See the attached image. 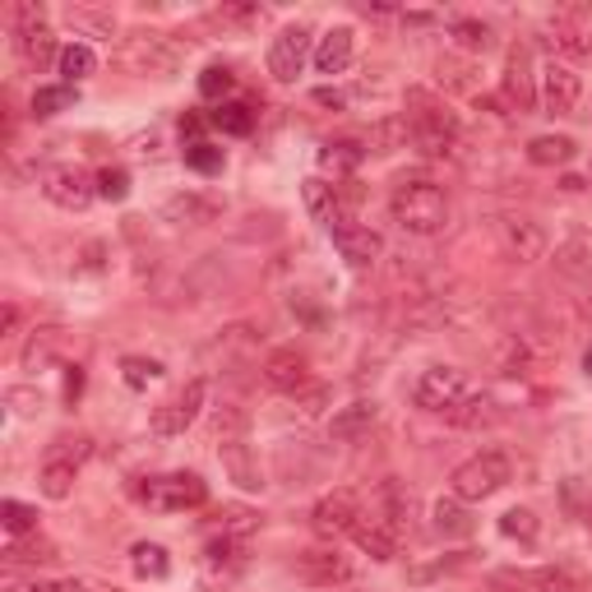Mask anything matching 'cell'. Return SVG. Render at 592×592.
Returning <instances> with one entry per match:
<instances>
[{
    "label": "cell",
    "mask_w": 592,
    "mask_h": 592,
    "mask_svg": "<svg viewBox=\"0 0 592 592\" xmlns=\"http://www.w3.org/2000/svg\"><path fill=\"white\" fill-rule=\"evenodd\" d=\"M407 134L426 157H445L459 144V121L449 116V107L440 103L430 88H407Z\"/></svg>",
    "instance_id": "cell-2"
},
{
    "label": "cell",
    "mask_w": 592,
    "mask_h": 592,
    "mask_svg": "<svg viewBox=\"0 0 592 592\" xmlns=\"http://www.w3.org/2000/svg\"><path fill=\"white\" fill-rule=\"evenodd\" d=\"M537 97H542V107L546 116H569L579 107V97H583V79L575 66H565V61H550L542 70V84H537Z\"/></svg>",
    "instance_id": "cell-13"
},
{
    "label": "cell",
    "mask_w": 592,
    "mask_h": 592,
    "mask_svg": "<svg viewBox=\"0 0 592 592\" xmlns=\"http://www.w3.org/2000/svg\"><path fill=\"white\" fill-rule=\"evenodd\" d=\"M505 103L514 111H532L542 103L537 88H532V56H528V47H514V51H509V61H505Z\"/></svg>",
    "instance_id": "cell-18"
},
{
    "label": "cell",
    "mask_w": 592,
    "mask_h": 592,
    "mask_svg": "<svg viewBox=\"0 0 592 592\" xmlns=\"http://www.w3.org/2000/svg\"><path fill=\"white\" fill-rule=\"evenodd\" d=\"M213 24L246 33V28H260L264 24V10L260 5H218V10H213Z\"/></svg>",
    "instance_id": "cell-45"
},
{
    "label": "cell",
    "mask_w": 592,
    "mask_h": 592,
    "mask_svg": "<svg viewBox=\"0 0 592 592\" xmlns=\"http://www.w3.org/2000/svg\"><path fill=\"white\" fill-rule=\"evenodd\" d=\"M209 126L213 130H223V134H236V140H241V134H250L254 130V111H250V103H218L209 111Z\"/></svg>",
    "instance_id": "cell-30"
},
{
    "label": "cell",
    "mask_w": 592,
    "mask_h": 592,
    "mask_svg": "<svg viewBox=\"0 0 592 592\" xmlns=\"http://www.w3.org/2000/svg\"><path fill=\"white\" fill-rule=\"evenodd\" d=\"M74 472H79V463H74V459H61V453H47V459H43V472H37V486H43V496H47V500H70V490H74Z\"/></svg>",
    "instance_id": "cell-25"
},
{
    "label": "cell",
    "mask_w": 592,
    "mask_h": 592,
    "mask_svg": "<svg viewBox=\"0 0 592 592\" xmlns=\"http://www.w3.org/2000/svg\"><path fill=\"white\" fill-rule=\"evenodd\" d=\"M14 324H19V306L10 301V306H5V333H14Z\"/></svg>",
    "instance_id": "cell-53"
},
{
    "label": "cell",
    "mask_w": 592,
    "mask_h": 592,
    "mask_svg": "<svg viewBox=\"0 0 592 592\" xmlns=\"http://www.w3.org/2000/svg\"><path fill=\"white\" fill-rule=\"evenodd\" d=\"M79 393H84V370H79V366H66V399L74 403Z\"/></svg>",
    "instance_id": "cell-51"
},
{
    "label": "cell",
    "mask_w": 592,
    "mask_h": 592,
    "mask_svg": "<svg viewBox=\"0 0 592 592\" xmlns=\"http://www.w3.org/2000/svg\"><path fill=\"white\" fill-rule=\"evenodd\" d=\"M583 310L592 315V283H588V296H583Z\"/></svg>",
    "instance_id": "cell-55"
},
{
    "label": "cell",
    "mask_w": 592,
    "mask_h": 592,
    "mask_svg": "<svg viewBox=\"0 0 592 592\" xmlns=\"http://www.w3.org/2000/svg\"><path fill=\"white\" fill-rule=\"evenodd\" d=\"M43 194H47L56 209L84 213V209L97 200V176H88L84 167H74V163L47 167V171H43Z\"/></svg>",
    "instance_id": "cell-7"
},
{
    "label": "cell",
    "mask_w": 592,
    "mask_h": 592,
    "mask_svg": "<svg viewBox=\"0 0 592 592\" xmlns=\"http://www.w3.org/2000/svg\"><path fill=\"white\" fill-rule=\"evenodd\" d=\"M310 56H315L310 51V28L306 24H292V28H283L269 43V74L279 79V84H292V79L306 70Z\"/></svg>",
    "instance_id": "cell-10"
},
{
    "label": "cell",
    "mask_w": 592,
    "mask_h": 592,
    "mask_svg": "<svg viewBox=\"0 0 592 592\" xmlns=\"http://www.w3.org/2000/svg\"><path fill=\"white\" fill-rule=\"evenodd\" d=\"M315 103H320V107H343V93H333V88H320V93H315Z\"/></svg>",
    "instance_id": "cell-52"
},
{
    "label": "cell",
    "mask_w": 592,
    "mask_h": 592,
    "mask_svg": "<svg viewBox=\"0 0 592 592\" xmlns=\"http://www.w3.org/2000/svg\"><path fill=\"white\" fill-rule=\"evenodd\" d=\"M375 422H380V403H375V399H357V403H347V407L333 412L329 436L333 440H362V436H370Z\"/></svg>",
    "instance_id": "cell-21"
},
{
    "label": "cell",
    "mask_w": 592,
    "mask_h": 592,
    "mask_svg": "<svg viewBox=\"0 0 592 592\" xmlns=\"http://www.w3.org/2000/svg\"><path fill=\"white\" fill-rule=\"evenodd\" d=\"M200 407H204V380H190L153 412V430H157V436H167V440L186 436V430L194 426V417H200Z\"/></svg>",
    "instance_id": "cell-11"
},
{
    "label": "cell",
    "mask_w": 592,
    "mask_h": 592,
    "mask_svg": "<svg viewBox=\"0 0 592 592\" xmlns=\"http://www.w3.org/2000/svg\"><path fill=\"white\" fill-rule=\"evenodd\" d=\"M301 200H306V213L320 227H339L343 218H352V213L343 209V190L339 186H329L324 176H310V181H301Z\"/></svg>",
    "instance_id": "cell-16"
},
{
    "label": "cell",
    "mask_w": 592,
    "mask_h": 592,
    "mask_svg": "<svg viewBox=\"0 0 592 592\" xmlns=\"http://www.w3.org/2000/svg\"><path fill=\"white\" fill-rule=\"evenodd\" d=\"M500 232H505L509 254H519V260H542V254H546V232L532 218H505Z\"/></svg>",
    "instance_id": "cell-23"
},
{
    "label": "cell",
    "mask_w": 592,
    "mask_h": 592,
    "mask_svg": "<svg viewBox=\"0 0 592 592\" xmlns=\"http://www.w3.org/2000/svg\"><path fill=\"white\" fill-rule=\"evenodd\" d=\"M467 393H472V389H467V375H463V370L430 366V370H422L417 389H412V403H417L422 412H440V417H449V412L459 407Z\"/></svg>",
    "instance_id": "cell-6"
},
{
    "label": "cell",
    "mask_w": 592,
    "mask_h": 592,
    "mask_svg": "<svg viewBox=\"0 0 592 592\" xmlns=\"http://www.w3.org/2000/svg\"><path fill=\"white\" fill-rule=\"evenodd\" d=\"M223 149L218 144H209V140H194V144H186V167L190 171H200V176H218L223 171Z\"/></svg>",
    "instance_id": "cell-42"
},
{
    "label": "cell",
    "mask_w": 592,
    "mask_h": 592,
    "mask_svg": "<svg viewBox=\"0 0 592 592\" xmlns=\"http://www.w3.org/2000/svg\"><path fill=\"white\" fill-rule=\"evenodd\" d=\"M74 84H43L33 93V116L37 121H51V116H61L66 107H74Z\"/></svg>",
    "instance_id": "cell-33"
},
{
    "label": "cell",
    "mask_w": 592,
    "mask_h": 592,
    "mask_svg": "<svg viewBox=\"0 0 592 592\" xmlns=\"http://www.w3.org/2000/svg\"><path fill=\"white\" fill-rule=\"evenodd\" d=\"M126 194H130V171L126 167H103V171H97V200L121 204Z\"/></svg>",
    "instance_id": "cell-46"
},
{
    "label": "cell",
    "mask_w": 592,
    "mask_h": 592,
    "mask_svg": "<svg viewBox=\"0 0 592 592\" xmlns=\"http://www.w3.org/2000/svg\"><path fill=\"white\" fill-rule=\"evenodd\" d=\"M140 500L149 509H163V514H181V509H200L209 500V486L200 472H167V477L140 486Z\"/></svg>",
    "instance_id": "cell-4"
},
{
    "label": "cell",
    "mask_w": 592,
    "mask_h": 592,
    "mask_svg": "<svg viewBox=\"0 0 592 592\" xmlns=\"http://www.w3.org/2000/svg\"><path fill=\"white\" fill-rule=\"evenodd\" d=\"M509 459L500 449H482V453H472L467 463L453 467V477H449V490L459 496L463 505H477V500H490L496 490L509 486Z\"/></svg>",
    "instance_id": "cell-3"
},
{
    "label": "cell",
    "mask_w": 592,
    "mask_h": 592,
    "mask_svg": "<svg viewBox=\"0 0 592 592\" xmlns=\"http://www.w3.org/2000/svg\"><path fill=\"white\" fill-rule=\"evenodd\" d=\"M407 140H412V134H407V121H403V116H389V121H380V126H375L370 130V149L375 153H393V149H407Z\"/></svg>",
    "instance_id": "cell-40"
},
{
    "label": "cell",
    "mask_w": 592,
    "mask_h": 592,
    "mask_svg": "<svg viewBox=\"0 0 592 592\" xmlns=\"http://www.w3.org/2000/svg\"><path fill=\"white\" fill-rule=\"evenodd\" d=\"M14 43L33 70H47L51 61H61V47H56V37L47 28L43 5H14Z\"/></svg>",
    "instance_id": "cell-5"
},
{
    "label": "cell",
    "mask_w": 592,
    "mask_h": 592,
    "mask_svg": "<svg viewBox=\"0 0 592 592\" xmlns=\"http://www.w3.org/2000/svg\"><path fill=\"white\" fill-rule=\"evenodd\" d=\"M130 569H134V579H153V583H163L171 575V556H167V546H157V542H134L130 546Z\"/></svg>",
    "instance_id": "cell-27"
},
{
    "label": "cell",
    "mask_w": 592,
    "mask_h": 592,
    "mask_svg": "<svg viewBox=\"0 0 592 592\" xmlns=\"http://www.w3.org/2000/svg\"><path fill=\"white\" fill-rule=\"evenodd\" d=\"M0 523H5L10 537H33L37 532V509L24 500H0Z\"/></svg>",
    "instance_id": "cell-38"
},
{
    "label": "cell",
    "mask_w": 592,
    "mask_h": 592,
    "mask_svg": "<svg viewBox=\"0 0 592 592\" xmlns=\"http://www.w3.org/2000/svg\"><path fill=\"white\" fill-rule=\"evenodd\" d=\"M56 560V546L51 542H43L33 532V537H10V546H5V565H51Z\"/></svg>",
    "instance_id": "cell-32"
},
{
    "label": "cell",
    "mask_w": 592,
    "mask_h": 592,
    "mask_svg": "<svg viewBox=\"0 0 592 592\" xmlns=\"http://www.w3.org/2000/svg\"><path fill=\"white\" fill-rule=\"evenodd\" d=\"M56 70H61V84H79V79H88L97 70V56H93L88 43H70V47H61Z\"/></svg>",
    "instance_id": "cell-31"
},
{
    "label": "cell",
    "mask_w": 592,
    "mask_h": 592,
    "mask_svg": "<svg viewBox=\"0 0 592 592\" xmlns=\"http://www.w3.org/2000/svg\"><path fill=\"white\" fill-rule=\"evenodd\" d=\"M352 47H357V33H352L347 24L339 28H329L320 43H315V56H310V66L320 70V74H343L352 66Z\"/></svg>",
    "instance_id": "cell-20"
},
{
    "label": "cell",
    "mask_w": 592,
    "mask_h": 592,
    "mask_svg": "<svg viewBox=\"0 0 592 592\" xmlns=\"http://www.w3.org/2000/svg\"><path fill=\"white\" fill-rule=\"evenodd\" d=\"M204 565L209 569H241L246 565V542L241 537H213L204 546Z\"/></svg>",
    "instance_id": "cell-37"
},
{
    "label": "cell",
    "mask_w": 592,
    "mask_h": 592,
    "mask_svg": "<svg viewBox=\"0 0 592 592\" xmlns=\"http://www.w3.org/2000/svg\"><path fill=\"white\" fill-rule=\"evenodd\" d=\"M362 157H366L362 144H352V140H329V144L320 149V171H324V176H352V171L362 167Z\"/></svg>",
    "instance_id": "cell-28"
},
{
    "label": "cell",
    "mask_w": 592,
    "mask_h": 592,
    "mask_svg": "<svg viewBox=\"0 0 592 592\" xmlns=\"http://www.w3.org/2000/svg\"><path fill=\"white\" fill-rule=\"evenodd\" d=\"M496 588H519V592H579V579L569 569H509V575H496Z\"/></svg>",
    "instance_id": "cell-17"
},
{
    "label": "cell",
    "mask_w": 592,
    "mask_h": 592,
    "mask_svg": "<svg viewBox=\"0 0 592 592\" xmlns=\"http://www.w3.org/2000/svg\"><path fill=\"white\" fill-rule=\"evenodd\" d=\"M296 399H301V403H306V412H310V417H315V412H320V407H324V399H329V389H324V384H310L306 393H296Z\"/></svg>",
    "instance_id": "cell-50"
},
{
    "label": "cell",
    "mask_w": 592,
    "mask_h": 592,
    "mask_svg": "<svg viewBox=\"0 0 592 592\" xmlns=\"http://www.w3.org/2000/svg\"><path fill=\"white\" fill-rule=\"evenodd\" d=\"M329 236H333V246H339V254H343L352 269H366V264H375V260L384 254V236L370 232V227H362L357 218H343Z\"/></svg>",
    "instance_id": "cell-14"
},
{
    "label": "cell",
    "mask_w": 592,
    "mask_h": 592,
    "mask_svg": "<svg viewBox=\"0 0 592 592\" xmlns=\"http://www.w3.org/2000/svg\"><path fill=\"white\" fill-rule=\"evenodd\" d=\"M352 542H357L362 550H366V556L370 560H393V556H399V542H393V532H384L380 523H370L366 514H362V523L357 528H352Z\"/></svg>",
    "instance_id": "cell-29"
},
{
    "label": "cell",
    "mask_w": 592,
    "mask_h": 592,
    "mask_svg": "<svg viewBox=\"0 0 592 592\" xmlns=\"http://www.w3.org/2000/svg\"><path fill=\"white\" fill-rule=\"evenodd\" d=\"M575 153H579V144L569 134H537V140H528L532 167H565V163H575Z\"/></svg>",
    "instance_id": "cell-26"
},
{
    "label": "cell",
    "mask_w": 592,
    "mask_h": 592,
    "mask_svg": "<svg viewBox=\"0 0 592 592\" xmlns=\"http://www.w3.org/2000/svg\"><path fill=\"white\" fill-rule=\"evenodd\" d=\"M213 519H218V528H223V537H250V532L254 528H260V514H254V509H246V505H223L218 509V514H213Z\"/></svg>",
    "instance_id": "cell-39"
},
{
    "label": "cell",
    "mask_w": 592,
    "mask_h": 592,
    "mask_svg": "<svg viewBox=\"0 0 592 592\" xmlns=\"http://www.w3.org/2000/svg\"><path fill=\"white\" fill-rule=\"evenodd\" d=\"M500 532H505L509 542L532 546V542H537V532H542V523H537V514H532V509L514 505V509H505V514H500Z\"/></svg>",
    "instance_id": "cell-36"
},
{
    "label": "cell",
    "mask_w": 592,
    "mask_h": 592,
    "mask_svg": "<svg viewBox=\"0 0 592 592\" xmlns=\"http://www.w3.org/2000/svg\"><path fill=\"white\" fill-rule=\"evenodd\" d=\"M583 370H588V375H592V347H588V352H583Z\"/></svg>",
    "instance_id": "cell-54"
},
{
    "label": "cell",
    "mask_w": 592,
    "mask_h": 592,
    "mask_svg": "<svg viewBox=\"0 0 592 592\" xmlns=\"http://www.w3.org/2000/svg\"><path fill=\"white\" fill-rule=\"evenodd\" d=\"M121 380L130 389H149L163 380V362H153V357H121Z\"/></svg>",
    "instance_id": "cell-44"
},
{
    "label": "cell",
    "mask_w": 592,
    "mask_h": 592,
    "mask_svg": "<svg viewBox=\"0 0 592 592\" xmlns=\"http://www.w3.org/2000/svg\"><path fill=\"white\" fill-rule=\"evenodd\" d=\"M362 523V500L352 490H329V496L310 509V528L320 532L324 542L333 537H352V528Z\"/></svg>",
    "instance_id": "cell-9"
},
{
    "label": "cell",
    "mask_w": 592,
    "mask_h": 592,
    "mask_svg": "<svg viewBox=\"0 0 592 592\" xmlns=\"http://www.w3.org/2000/svg\"><path fill=\"white\" fill-rule=\"evenodd\" d=\"M550 37V51H560V56H575V61H583V56H592V43H588V33L575 28V24H565V19H556V24L546 28Z\"/></svg>",
    "instance_id": "cell-34"
},
{
    "label": "cell",
    "mask_w": 592,
    "mask_h": 592,
    "mask_svg": "<svg viewBox=\"0 0 592 592\" xmlns=\"http://www.w3.org/2000/svg\"><path fill=\"white\" fill-rule=\"evenodd\" d=\"M126 66L134 74H153V79H167L181 66V51H176L163 33H134L126 43Z\"/></svg>",
    "instance_id": "cell-8"
},
{
    "label": "cell",
    "mask_w": 592,
    "mask_h": 592,
    "mask_svg": "<svg viewBox=\"0 0 592 592\" xmlns=\"http://www.w3.org/2000/svg\"><path fill=\"white\" fill-rule=\"evenodd\" d=\"M449 37H453V43H459V51H467V56L490 51V28L482 24V19H453Z\"/></svg>",
    "instance_id": "cell-35"
},
{
    "label": "cell",
    "mask_w": 592,
    "mask_h": 592,
    "mask_svg": "<svg viewBox=\"0 0 592 592\" xmlns=\"http://www.w3.org/2000/svg\"><path fill=\"white\" fill-rule=\"evenodd\" d=\"M490 407H496V403L482 399V393H467V399L449 412V422L453 426H490V422H496V412H490Z\"/></svg>",
    "instance_id": "cell-41"
},
{
    "label": "cell",
    "mask_w": 592,
    "mask_h": 592,
    "mask_svg": "<svg viewBox=\"0 0 592 592\" xmlns=\"http://www.w3.org/2000/svg\"><path fill=\"white\" fill-rule=\"evenodd\" d=\"M218 459L227 467V477L241 486V490H264V477H260V463H254V453L246 440H223L218 445Z\"/></svg>",
    "instance_id": "cell-22"
},
{
    "label": "cell",
    "mask_w": 592,
    "mask_h": 592,
    "mask_svg": "<svg viewBox=\"0 0 592 592\" xmlns=\"http://www.w3.org/2000/svg\"><path fill=\"white\" fill-rule=\"evenodd\" d=\"M56 339H61V329H43V333H33V343L24 352V366L37 370V366H47L51 362V352H56Z\"/></svg>",
    "instance_id": "cell-48"
},
{
    "label": "cell",
    "mask_w": 592,
    "mask_h": 592,
    "mask_svg": "<svg viewBox=\"0 0 592 592\" xmlns=\"http://www.w3.org/2000/svg\"><path fill=\"white\" fill-rule=\"evenodd\" d=\"M292 569H296V579H306L310 588H343L352 579V565L333 546H306V550H296Z\"/></svg>",
    "instance_id": "cell-12"
},
{
    "label": "cell",
    "mask_w": 592,
    "mask_h": 592,
    "mask_svg": "<svg viewBox=\"0 0 592 592\" xmlns=\"http://www.w3.org/2000/svg\"><path fill=\"white\" fill-rule=\"evenodd\" d=\"M264 384L269 389H279V393H306L310 389V362L301 357L296 347H279L273 357L264 362Z\"/></svg>",
    "instance_id": "cell-15"
},
{
    "label": "cell",
    "mask_w": 592,
    "mask_h": 592,
    "mask_svg": "<svg viewBox=\"0 0 592 592\" xmlns=\"http://www.w3.org/2000/svg\"><path fill=\"white\" fill-rule=\"evenodd\" d=\"M218 213H223V204L213 200V194H194V190L171 194V200L163 204V218L181 223V227H209V223H218Z\"/></svg>",
    "instance_id": "cell-19"
},
{
    "label": "cell",
    "mask_w": 592,
    "mask_h": 592,
    "mask_svg": "<svg viewBox=\"0 0 592 592\" xmlns=\"http://www.w3.org/2000/svg\"><path fill=\"white\" fill-rule=\"evenodd\" d=\"M389 213L412 236H436L449 227V200L430 176H403L389 194Z\"/></svg>",
    "instance_id": "cell-1"
},
{
    "label": "cell",
    "mask_w": 592,
    "mask_h": 592,
    "mask_svg": "<svg viewBox=\"0 0 592 592\" xmlns=\"http://www.w3.org/2000/svg\"><path fill=\"white\" fill-rule=\"evenodd\" d=\"M66 19H70V28L88 33V37H111V33H116V19H111V14H103V10L70 5V10H66Z\"/></svg>",
    "instance_id": "cell-43"
},
{
    "label": "cell",
    "mask_w": 592,
    "mask_h": 592,
    "mask_svg": "<svg viewBox=\"0 0 592 592\" xmlns=\"http://www.w3.org/2000/svg\"><path fill=\"white\" fill-rule=\"evenodd\" d=\"M430 519H436V532L445 542H463V537H472L477 532V519H472V509L453 496V500H440L436 509H430Z\"/></svg>",
    "instance_id": "cell-24"
},
{
    "label": "cell",
    "mask_w": 592,
    "mask_h": 592,
    "mask_svg": "<svg viewBox=\"0 0 592 592\" xmlns=\"http://www.w3.org/2000/svg\"><path fill=\"white\" fill-rule=\"evenodd\" d=\"M5 399L19 407V412H24V417H28V412H37V407H43V399H37V393L33 389H10L5 393Z\"/></svg>",
    "instance_id": "cell-49"
},
{
    "label": "cell",
    "mask_w": 592,
    "mask_h": 592,
    "mask_svg": "<svg viewBox=\"0 0 592 592\" xmlns=\"http://www.w3.org/2000/svg\"><path fill=\"white\" fill-rule=\"evenodd\" d=\"M227 93H236V74L227 66H209L200 74V97H209V103H223Z\"/></svg>",
    "instance_id": "cell-47"
}]
</instances>
